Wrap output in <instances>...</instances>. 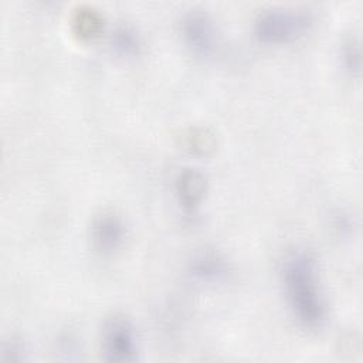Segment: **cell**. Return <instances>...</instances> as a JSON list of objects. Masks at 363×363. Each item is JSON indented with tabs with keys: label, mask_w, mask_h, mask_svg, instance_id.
<instances>
[{
	"label": "cell",
	"mask_w": 363,
	"mask_h": 363,
	"mask_svg": "<svg viewBox=\"0 0 363 363\" xmlns=\"http://www.w3.org/2000/svg\"><path fill=\"white\" fill-rule=\"evenodd\" d=\"M102 347L109 362L125 363L138 357L136 333L132 323L121 315L109 318L102 330Z\"/></svg>",
	"instance_id": "3"
},
{
	"label": "cell",
	"mask_w": 363,
	"mask_h": 363,
	"mask_svg": "<svg viewBox=\"0 0 363 363\" xmlns=\"http://www.w3.org/2000/svg\"><path fill=\"white\" fill-rule=\"evenodd\" d=\"M182 35L189 48L200 55L208 54L216 44V27L211 17L203 9L187 10L180 23Z\"/></svg>",
	"instance_id": "4"
},
{
	"label": "cell",
	"mask_w": 363,
	"mask_h": 363,
	"mask_svg": "<svg viewBox=\"0 0 363 363\" xmlns=\"http://www.w3.org/2000/svg\"><path fill=\"white\" fill-rule=\"evenodd\" d=\"M282 282L289 309L305 328H320L328 316L326 302L318 278V264L308 250H292L282 261Z\"/></svg>",
	"instance_id": "1"
},
{
	"label": "cell",
	"mask_w": 363,
	"mask_h": 363,
	"mask_svg": "<svg viewBox=\"0 0 363 363\" xmlns=\"http://www.w3.org/2000/svg\"><path fill=\"white\" fill-rule=\"evenodd\" d=\"M313 14L299 7H268L261 10L254 20V33L262 43H285L309 30Z\"/></svg>",
	"instance_id": "2"
},
{
	"label": "cell",
	"mask_w": 363,
	"mask_h": 363,
	"mask_svg": "<svg viewBox=\"0 0 363 363\" xmlns=\"http://www.w3.org/2000/svg\"><path fill=\"white\" fill-rule=\"evenodd\" d=\"M342 61L345 68L352 72L357 74L360 71V47L356 38H349L342 47Z\"/></svg>",
	"instance_id": "10"
},
{
	"label": "cell",
	"mask_w": 363,
	"mask_h": 363,
	"mask_svg": "<svg viewBox=\"0 0 363 363\" xmlns=\"http://www.w3.org/2000/svg\"><path fill=\"white\" fill-rule=\"evenodd\" d=\"M176 191L180 204L186 210H194L207 191V179L196 169H186L176 179Z\"/></svg>",
	"instance_id": "7"
},
{
	"label": "cell",
	"mask_w": 363,
	"mask_h": 363,
	"mask_svg": "<svg viewBox=\"0 0 363 363\" xmlns=\"http://www.w3.org/2000/svg\"><path fill=\"white\" fill-rule=\"evenodd\" d=\"M72 30L77 37L84 40L95 38L104 28L102 14L91 6H79L72 16Z\"/></svg>",
	"instance_id": "9"
},
{
	"label": "cell",
	"mask_w": 363,
	"mask_h": 363,
	"mask_svg": "<svg viewBox=\"0 0 363 363\" xmlns=\"http://www.w3.org/2000/svg\"><path fill=\"white\" fill-rule=\"evenodd\" d=\"M109 44L118 55L135 57L140 51L142 38L135 26L129 23H119L111 31Z\"/></svg>",
	"instance_id": "8"
},
{
	"label": "cell",
	"mask_w": 363,
	"mask_h": 363,
	"mask_svg": "<svg viewBox=\"0 0 363 363\" xmlns=\"http://www.w3.org/2000/svg\"><path fill=\"white\" fill-rule=\"evenodd\" d=\"M24 352H27L26 346L20 340H11L3 346V359L6 360H23Z\"/></svg>",
	"instance_id": "11"
},
{
	"label": "cell",
	"mask_w": 363,
	"mask_h": 363,
	"mask_svg": "<svg viewBox=\"0 0 363 363\" xmlns=\"http://www.w3.org/2000/svg\"><path fill=\"white\" fill-rule=\"evenodd\" d=\"M332 224H333V228H335L339 234H342V235L349 234V233L352 231V228H353V220L350 218L349 214H346V213H343V211H337V213L335 214Z\"/></svg>",
	"instance_id": "12"
},
{
	"label": "cell",
	"mask_w": 363,
	"mask_h": 363,
	"mask_svg": "<svg viewBox=\"0 0 363 363\" xmlns=\"http://www.w3.org/2000/svg\"><path fill=\"white\" fill-rule=\"evenodd\" d=\"M189 274L201 282H221L228 277L230 265L227 258L211 248L200 250L189 261Z\"/></svg>",
	"instance_id": "5"
},
{
	"label": "cell",
	"mask_w": 363,
	"mask_h": 363,
	"mask_svg": "<svg viewBox=\"0 0 363 363\" xmlns=\"http://www.w3.org/2000/svg\"><path fill=\"white\" fill-rule=\"evenodd\" d=\"M91 238L96 250L111 252L123 242L125 225L113 213H102L92 223Z\"/></svg>",
	"instance_id": "6"
}]
</instances>
